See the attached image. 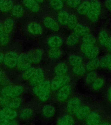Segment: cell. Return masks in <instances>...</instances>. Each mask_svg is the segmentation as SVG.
Masks as SVG:
<instances>
[{
  "mask_svg": "<svg viewBox=\"0 0 111 125\" xmlns=\"http://www.w3.org/2000/svg\"><path fill=\"white\" fill-rule=\"evenodd\" d=\"M97 78V75L96 72L91 71L86 76V83L88 85H91L96 80V78Z\"/></svg>",
  "mask_w": 111,
  "mask_h": 125,
  "instance_id": "cell-43",
  "label": "cell"
},
{
  "mask_svg": "<svg viewBox=\"0 0 111 125\" xmlns=\"http://www.w3.org/2000/svg\"><path fill=\"white\" fill-rule=\"evenodd\" d=\"M24 5L33 13H37L40 10L38 3L35 0H23Z\"/></svg>",
  "mask_w": 111,
  "mask_h": 125,
  "instance_id": "cell-19",
  "label": "cell"
},
{
  "mask_svg": "<svg viewBox=\"0 0 111 125\" xmlns=\"http://www.w3.org/2000/svg\"><path fill=\"white\" fill-rule=\"evenodd\" d=\"M50 82L48 80H45L37 86H34L33 94L40 100L43 102L49 100L50 96Z\"/></svg>",
  "mask_w": 111,
  "mask_h": 125,
  "instance_id": "cell-1",
  "label": "cell"
},
{
  "mask_svg": "<svg viewBox=\"0 0 111 125\" xmlns=\"http://www.w3.org/2000/svg\"><path fill=\"white\" fill-rule=\"evenodd\" d=\"M38 3H42L43 1V0H35Z\"/></svg>",
  "mask_w": 111,
  "mask_h": 125,
  "instance_id": "cell-54",
  "label": "cell"
},
{
  "mask_svg": "<svg viewBox=\"0 0 111 125\" xmlns=\"http://www.w3.org/2000/svg\"><path fill=\"white\" fill-rule=\"evenodd\" d=\"M105 5L108 10L111 11V0H105Z\"/></svg>",
  "mask_w": 111,
  "mask_h": 125,
  "instance_id": "cell-49",
  "label": "cell"
},
{
  "mask_svg": "<svg viewBox=\"0 0 111 125\" xmlns=\"http://www.w3.org/2000/svg\"><path fill=\"white\" fill-rule=\"evenodd\" d=\"M33 114V110L30 108H25L22 109L19 114V117L22 120H27L31 118Z\"/></svg>",
  "mask_w": 111,
  "mask_h": 125,
  "instance_id": "cell-29",
  "label": "cell"
},
{
  "mask_svg": "<svg viewBox=\"0 0 111 125\" xmlns=\"http://www.w3.org/2000/svg\"><path fill=\"white\" fill-rule=\"evenodd\" d=\"M43 23L46 27L52 31L56 32L60 30L58 23L51 17H45L43 19Z\"/></svg>",
  "mask_w": 111,
  "mask_h": 125,
  "instance_id": "cell-12",
  "label": "cell"
},
{
  "mask_svg": "<svg viewBox=\"0 0 111 125\" xmlns=\"http://www.w3.org/2000/svg\"><path fill=\"white\" fill-rule=\"evenodd\" d=\"M4 1V0H0V8L1 7Z\"/></svg>",
  "mask_w": 111,
  "mask_h": 125,
  "instance_id": "cell-53",
  "label": "cell"
},
{
  "mask_svg": "<svg viewBox=\"0 0 111 125\" xmlns=\"http://www.w3.org/2000/svg\"><path fill=\"white\" fill-rule=\"evenodd\" d=\"M91 7V2L88 0L84 1L82 2L80 5L77 8V11L78 13L82 15H86L90 10Z\"/></svg>",
  "mask_w": 111,
  "mask_h": 125,
  "instance_id": "cell-23",
  "label": "cell"
},
{
  "mask_svg": "<svg viewBox=\"0 0 111 125\" xmlns=\"http://www.w3.org/2000/svg\"><path fill=\"white\" fill-rule=\"evenodd\" d=\"M18 124V121L14 119H0V125H15Z\"/></svg>",
  "mask_w": 111,
  "mask_h": 125,
  "instance_id": "cell-46",
  "label": "cell"
},
{
  "mask_svg": "<svg viewBox=\"0 0 111 125\" xmlns=\"http://www.w3.org/2000/svg\"><path fill=\"white\" fill-rule=\"evenodd\" d=\"M100 61V67L102 68H108L111 62V54L104 56Z\"/></svg>",
  "mask_w": 111,
  "mask_h": 125,
  "instance_id": "cell-38",
  "label": "cell"
},
{
  "mask_svg": "<svg viewBox=\"0 0 111 125\" xmlns=\"http://www.w3.org/2000/svg\"><path fill=\"white\" fill-rule=\"evenodd\" d=\"M78 24V19L75 14H72L70 15L67 26L70 29L73 30Z\"/></svg>",
  "mask_w": 111,
  "mask_h": 125,
  "instance_id": "cell-36",
  "label": "cell"
},
{
  "mask_svg": "<svg viewBox=\"0 0 111 125\" xmlns=\"http://www.w3.org/2000/svg\"><path fill=\"white\" fill-rule=\"evenodd\" d=\"M27 54L32 63L38 64L43 59L44 51L40 48H37L30 51Z\"/></svg>",
  "mask_w": 111,
  "mask_h": 125,
  "instance_id": "cell-10",
  "label": "cell"
},
{
  "mask_svg": "<svg viewBox=\"0 0 111 125\" xmlns=\"http://www.w3.org/2000/svg\"><path fill=\"white\" fill-rule=\"evenodd\" d=\"M108 68L109 69V70H111V63H110V64L109 65V67H108Z\"/></svg>",
  "mask_w": 111,
  "mask_h": 125,
  "instance_id": "cell-55",
  "label": "cell"
},
{
  "mask_svg": "<svg viewBox=\"0 0 111 125\" xmlns=\"http://www.w3.org/2000/svg\"><path fill=\"white\" fill-rule=\"evenodd\" d=\"M12 15L16 18H21L24 13L23 8L20 4H16L12 9Z\"/></svg>",
  "mask_w": 111,
  "mask_h": 125,
  "instance_id": "cell-30",
  "label": "cell"
},
{
  "mask_svg": "<svg viewBox=\"0 0 111 125\" xmlns=\"http://www.w3.org/2000/svg\"><path fill=\"white\" fill-rule=\"evenodd\" d=\"M73 30V33L79 37H83L85 35L90 33V30L89 27L82 24L78 23L75 27Z\"/></svg>",
  "mask_w": 111,
  "mask_h": 125,
  "instance_id": "cell-18",
  "label": "cell"
},
{
  "mask_svg": "<svg viewBox=\"0 0 111 125\" xmlns=\"http://www.w3.org/2000/svg\"><path fill=\"white\" fill-rule=\"evenodd\" d=\"M3 24L5 32L9 35L11 33L14 29V24L13 19H12L11 18H8L4 21Z\"/></svg>",
  "mask_w": 111,
  "mask_h": 125,
  "instance_id": "cell-27",
  "label": "cell"
},
{
  "mask_svg": "<svg viewBox=\"0 0 111 125\" xmlns=\"http://www.w3.org/2000/svg\"><path fill=\"white\" fill-rule=\"evenodd\" d=\"M90 112L91 109L89 106L86 105H81L75 115L78 119L83 120L86 119Z\"/></svg>",
  "mask_w": 111,
  "mask_h": 125,
  "instance_id": "cell-16",
  "label": "cell"
},
{
  "mask_svg": "<svg viewBox=\"0 0 111 125\" xmlns=\"http://www.w3.org/2000/svg\"><path fill=\"white\" fill-rule=\"evenodd\" d=\"M32 63L27 53H22L18 55L17 67L20 71H24L31 67Z\"/></svg>",
  "mask_w": 111,
  "mask_h": 125,
  "instance_id": "cell-6",
  "label": "cell"
},
{
  "mask_svg": "<svg viewBox=\"0 0 111 125\" xmlns=\"http://www.w3.org/2000/svg\"><path fill=\"white\" fill-rule=\"evenodd\" d=\"M93 46H94V45L89 44H86V43H82L81 45V47H80L81 51H82V53L84 54L89 49H90Z\"/></svg>",
  "mask_w": 111,
  "mask_h": 125,
  "instance_id": "cell-47",
  "label": "cell"
},
{
  "mask_svg": "<svg viewBox=\"0 0 111 125\" xmlns=\"http://www.w3.org/2000/svg\"><path fill=\"white\" fill-rule=\"evenodd\" d=\"M10 41L9 35L4 33L0 36V45L2 46H6Z\"/></svg>",
  "mask_w": 111,
  "mask_h": 125,
  "instance_id": "cell-44",
  "label": "cell"
},
{
  "mask_svg": "<svg viewBox=\"0 0 111 125\" xmlns=\"http://www.w3.org/2000/svg\"><path fill=\"white\" fill-rule=\"evenodd\" d=\"M10 84V81L5 73L0 69V85L5 86Z\"/></svg>",
  "mask_w": 111,
  "mask_h": 125,
  "instance_id": "cell-42",
  "label": "cell"
},
{
  "mask_svg": "<svg viewBox=\"0 0 111 125\" xmlns=\"http://www.w3.org/2000/svg\"><path fill=\"white\" fill-rule=\"evenodd\" d=\"M5 33L4 31V27L3 23L0 22V36L2 35L3 33Z\"/></svg>",
  "mask_w": 111,
  "mask_h": 125,
  "instance_id": "cell-50",
  "label": "cell"
},
{
  "mask_svg": "<svg viewBox=\"0 0 111 125\" xmlns=\"http://www.w3.org/2000/svg\"><path fill=\"white\" fill-rule=\"evenodd\" d=\"M80 37L74 33L71 34L66 39V44L70 47H73L76 45L80 41Z\"/></svg>",
  "mask_w": 111,
  "mask_h": 125,
  "instance_id": "cell-32",
  "label": "cell"
},
{
  "mask_svg": "<svg viewBox=\"0 0 111 125\" xmlns=\"http://www.w3.org/2000/svg\"><path fill=\"white\" fill-rule=\"evenodd\" d=\"M100 53L99 48L95 45L89 49L84 54L85 57L90 60L97 58Z\"/></svg>",
  "mask_w": 111,
  "mask_h": 125,
  "instance_id": "cell-26",
  "label": "cell"
},
{
  "mask_svg": "<svg viewBox=\"0 0 111 125\" xmlns=\"http://www.w3.org/2000/svg\"><path fill=\"white\" fill-rule=\"evenodd\" d=\"M109 37V34L106 31L102 30L100 31L98 39L100 45L102 46H105Z\"/></svg>",
  "mask_w": 111,
  "mask_h": 125,
  "instance_id": "cell-33",
  "label": "cell"
},
{
  "mask_svg": "<svg viewBox=\"0 0 111 125\" xmlns=\"http://www.w3.org/2000/svg\"><path fill=\"white\" fill-rule=\"evenodd\" d=\"M58 90V91L56 95V98L60 102L66 101L72 93V88L69 84L62 86Z\"/></svg>",
  "mask_w": 111,
  "mask_h": 125,
  "instance_id": "cell-9",
  "label": "cell"
},
{
  "mask_svg": "<svg viewBox=\"0 0 111 125\" xmlns=\"http://www.w3.org/2000/svg\"><path fill=\"white\" fill-rule=\"evenodd\" d=\"M90 2V8L86 15L90 21L94 23L99 19L101 10V6L98 0H92Z\"/></svg>",
  "mask_w": 111,
  "mask_h": 125,
  "instance_id": "cell-3",
  "label": "cell"
},
{
  "mask_svg": "<svg viewBox=\"0 0 111 125\" xmlns=\"http://www.w3.org/2000/svg\"><path fill=\"white\" fill-rule=\"evenodd\" d=\"M72 71L73 73L76 76H82L86 72V68L82 64L72 67Z\"/></svg>",
  "mask_w": 111,
  "mask_h": 125,
  "instance_id": "cell-37",
  "label": "cell"
},
{
  "mask_svg": "<svg viewBox=\"0 0 111 125\" xmlns=\"http://www.w3.org/2000/svg\"><path fill=\"white\" fill-rule=\"evenodd\" d=\"M108 100L111 104V86L109 88L108 91Z\"/></svg>",
  "mask_w": 111,
  "mask_h": 125,
  "instance_id": "cell-51",
  "label": "cell"
},
{
  "mask_svg": "<svg viewBox=\"0 0 111 125\" xmlns=\"http://www.w3.org/2000/svg\"><path fill=\"white\" fill-rule=\"evenodd\" d=\"M47 43L50 48H59L62 45L63 40L59 36L53 35L49 37Z\"/></svg>",
  "mask_w": 111,
  "mask_h": 125,
  "instance_id": "cell-17",
  "label": "cell"
},
{
  "mask_svg": "<svg viewBox=\"0 0 111 125\" xmlns=\"http://www.w3.org/2000/svg\"><path fill=\"white\" fill-rule=\"evenodd\" d=\"M101 120L100 114L97 112H90L86 119V123L88 125H98L100 124Z\"/></svg>",
  "mask_w": 111,
  "mask_h": 125,
  "instance_id": "cell-15",
  "label": "cell"
},
{
  "mask_svg": "<svg viewBox=\"0 0 111 125\" xmlns=\"http://www.w3.org/2000/svg\"><path fill=\"white\" fill-rule=\"evenodd\" d=\"M0 92H1V90H0Z\"/></svg>",
  "mask_w": 111,
  "mask_h": 125,
  "instance_id": "cell-57",
  "label": "cell"
},
{
  "mask_svg": "<svg viewBox=\"0 0 111 125\" xmlns=\"http://www.w3.org/2000/svg\"><path fill=\"white\" fill-rule=\"evenodd\" d=\"M68 62L70 66H73L83 64V59L79 55L72 54L69 57Z\"/></svg>",
  "mask_w": 111,
  "mask_h": 125,
  "instance_id": "cell-25",
  "label": "cell"
},
{
  "mask_svg": "<svg viewBox=\"0 0 111 125\" xmlns=\"http://www.w3.org/2000/svg\"><path fill=\"white\" fill-rule=\"evenodd\" d=\"M70 14L65 10H61L58 14L57 21L58 23L61 25H67Z\"/></svg>",
  "mask_w": 111,
  "mask_h": 125,
  "instance_id": "cell-24",
  "label": "cell"
},
{
  "mask_svg": "<svg viewBox=\"0 0 111 125\" xmlns=\"http://www.w3.org/2000/svg\"><path fill=\"white\" fill-rule=\"evenodd\" d=\"M5 100L4 107H7L16 110L19 109L22 104V100L19 97L14 98L5 97Z\"/></svg>",
  "mask_w": 111,
  "mask_h": 125,
  "instance_id": "cell-11",
  "label": "cell"
},
{
  "mask_svg": "<svg viewBox=\"0 0 111 125\" xmlns=\"http://www.w3.org/2000/svg\"><path fill=\"white\" fill-rule=\"evenodd\" d=\"M67 5L73 9H76L82 3V0H67Z\"/></svg>",
  "mask_w": 111,
  "mask_h": 125,
  "instance_id": "cell-45",
  "label": "cell"
},
{
  "mask_svg": "<svg viewBox=\"0 0 111 125\" xmlns=\"http://www.w3.org/2000/svg\"><path fill=\"white\" fill-rule=\"evenodd\" d=\"M50 4L53 10H61L64 7L63 2L61 0H50Z\"/></svg>",
  "mask_w": 111,
  "mask_h": 125,
  "instance_id": "cell-35",
  "label": "cell"
},
{
  "mask_svg": "<svg viewBox=\"0 0 111 125\" xmlns=\"http://www.w3.org/2000/svg\"><path fill=\"white\" fill-rule=\"evenodd\" d=\"M75 123V120L71 115H66L60 117L57 122L59 125H72Z\"/></svg>",
  "mask_w": 111,
  "mask_h": 125,
  "instance_id": "cell-21",
  "label": "cell"
},
{
  "mask_svg": "<svg viewBox=\"0 0 111 125\" xmlns=\"http://www.w3.org/2000/svg\"><path fill=\"white\" fill-rule=\"evenodd\" d=\"M81 105V102L79 98L73 97L69 100L66 105V111L70 115H75Z\"/></svg>",
  "mask_w": 111,
  "mask_h": 125,
  "instance_id": "cell-7",
  "label": "cell"
},
{
  "mask_svg": "<svg viewBox=\"0 0 111 125\" xmlns=\"http://www.w3.org/2000/svg\"><path fill=\"white\" fill-rule=\"evenodd\" d=\"M70 81V76L67 74L63 76H56L51 81V89L53 91L58 90L62 86L68 84Z\"/></svg>",
  "mask_w": 111,
  "mask_h": 125,
  "instance_id": "cell-4",
  "label": "cell"
},
{
  "mask_svg": "<svg viewBox=\"0 0 111 125\" xmlns=\"http://www.w3.org/2000/svg\"><path fill=\"white\" fill-rule=\"evenodd\" d=\"M17 115L18 113L15 109L7 107L0 109V119H14Z\"/></svg>",
  "mask_w": 111,
  "mask_h": 125,
  "instance_id": "cell-13",
  "label": "cell"
},
{
  "mask_svg": "<svg viewBox=\"0 0 111 125\" xmlns=\"http://www.w3.org/2000/svg\"><path fill=\"white\" fill-rule=\"evenodd\" d=\"M14 6V3L12 0H4L0 10L3 13H7L11 10Z\"/></svg>",
  "mask_w": 111,
  "mask_h": 125,
  "instance_id": "cell-34",
  "label": "cell"
},
{
  "mask_svg": "<svg viewBox=\"0 0 111 125\" xmlns=\"http://www.w3.org/2000/svg\"><path fill=\"white\" fill-rule=\"evenodd\" d=\"M24 89L22 86L18 85H8L4 86L1 90V96L9 98L19 97L23 93Z\"/></svg>",
  "mask_w": 111,
  "mask_h": 125,
  "instance_id": "cell-2",
  "label": "cell"
},
{
  "mask_svg": "<svg viewBox=\"0 0 111 125\" xmlns=\"http://www.w3.org/2000/svg\"><path fill=\"white\" fill-rule=\"evenodd\" d=\"M105 46L109 52H111V37H109Z\"/></svg>",
  "mask_w": 111,
  "mask_h": 125,
  "instance_id": "cell-48",
  "label": "cell"
},
{
  "mask_svg": "<svg viewBox=\"0 0 111 125\" xmlns=\"http://www.w3.org/2000/svg\"><path fill=\"white\" fill-rule=\"evenodd\" d=\"M56 109L54 106L51 104H47L43 106L42 109V113L46 118H50L54 115Z\"/></svg>",
  "mask_w": 111,
  "mask_h": 125,
  "instance_id": "cell-20",
  "label": "cell"
},
{
  "mask_svg": "<svg viewBox=\"0 0 111 125\" xmlns=\"http://www.w3.org/2000/svg\"><path fill=\"white\" fill-rule=\"evenodd\" d=\"M100 66V61L97 58L90 60L86 65V70L89 72L94 71Z\"/></svg>",
  "mask_w": 111,
  "mask_h": 125,
  "instance_id": "cell-28",
  "label": "cell"
},
{
  "mask_svg": "<svg viewBox=\"0 0 111 125\" xmlns=\"http://www.w3.org/2000/svg\"><path fill=\"white\" fill-rule=\"evenodd\" d=\"M27 30L33 35H39L43 32V28L41 25L36 22H31L27 26Z\"/></svg>",
  "mask_w": 111,
  "mask_h": 125,
  "instance_id": "cell-14",
  "label": "cell"
},
{
  "mask_svg": "<svg viewBox=\"0 0 111 125\" xmlns=\"http://www.w3.org/2000/svg\"><path fill=\"white\" fill-rule=\"evenodd\" d=\"M45 73L41 68L36 69L33 76L29 80V83L31 86H35L45 81Z\"/></svg>",
  "mask_w": 111,
  "mask_h": 125,
  "instance_id": "cell-8",
  "label": "cell"
},
{
  "mask_svg": "<svg viewBox=\"0 0 111 125\" xmlns=\"http://www.w3.org/2000/svg\"><path fill=\"white\" fill-rule=\"evenodd\" d=\"M62 54V51L59 48H50L48 51V56L52 60L60 58Z\"/></svg>",
  "mask_w": 111,
  "mask_h": 125,
  "instance_id": "cell-31",
  "label": "cell"
},
{
  "mask_svg": "<svg viewBox=\"0 0 111 125\" xmlns=\"http://www.w3.org/2000/svg\"><path fill=\"white\" fill-rule=\"evenodd\" d=\"M36 68L34 67L31 66L25 70L23 71V72L22 75V77L23 80H29L33 76L35 72Z\"/></svg>",
  "mask_w": 111,
  "mask_h": 125,
  "instance_id": "cell-39",
  "label": "cell"
},
{
  "mask_svg": "<svg viewBox=\"0 0 111 125\" xmlns=\"http://www.w3.org/2000/svg\"><path fill=\"white\" fill-rule=\"evenodd\" d=\"M82 41L83 43L95 45L96 43V39L93 35L89 33L82 37Z\"/></svg>",
  "mask_w": 111,
  "mask_h": 125,
  "instance_id": "cell-41",
  "label": "cell"
},
{
  "mask_svg": "<svg viewBox=\"0 0 111 125\" xmlns=\"http://www.w3.org/2000/svg\"><path fill=\"white\" fill-rule=\"evenodd\" d=\"M18 55L14 51H9L4 56L3 63L9 68H14L17 66Z\"/></svg>",
  "mask_w": 111,
  "mask_h": 125,
  "instance_id": "cell-5",
  "label": "cell"
},
{
  "mask_svg": "<svg viewBox=\"0 0 111 125\" xmlns=\"http://www.w3.org/2000/svg\"><path fill=\"white\" fill-rule=\"evenodd\" d=\"M105 84L104 80L102 78H97L92 83V87L94 90L97 91L103 87Z\"/></svg>",
  "mask_w": 111,
  "mask_h": 125,
  "instance_id": "cell-40",
  "label": "cell"
},
{
  "mask_svg": "<svg viewBox=\"0 0 111 125\" xmlns=\"http://www.w3.org/2000/svg\"><path fill=\"white\" fill-rule=\"evenodd\" d=\"M68 67L65 62H60L56 65L54 69V73L56 76H63L66 74Z\"/></svg>",
  "mask_w": 111,
  "mask_h": 125,
  "instance_id": "cell-22",
  "label": "cell"
},
{
  "mask_svg": "<svg viewBox=\"0 0 111 125\" xmlns=\"http://www.w3.org/2000/svg\"><path fill=\"white\" fill-rule=\"evenodd\" d=\"M62 0V2H66L67 1V0Z\"/></svg>",
  "mask_w": 111,
  "mask_h": 125,
  "instance_id": "cell-56",
  "label": "cell"
},
{
  "mask_svg": "<svg viewBox=\"0 0 111 125\" xmlns=\"http://www.w3.org/2000/svg\"><path fill=\"white\" fill-rule=\"evenodd\" d=\"M4 54L2 53H0V64H1L2 62H3L4 61Z\"/></svg>",
  "mask_w": 111,
  "mask_h": 125,
  "instance_id": "cell-52",
  "label": "cell"
}]
</instances>
